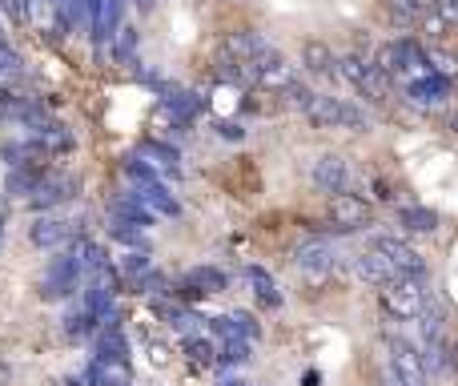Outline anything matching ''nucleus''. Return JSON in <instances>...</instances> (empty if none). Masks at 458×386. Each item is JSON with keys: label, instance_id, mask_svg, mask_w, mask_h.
<instances>
[{"label": "nucleus", "instance_id": "b1692460", "mask_svg": "<svg viewBox=\"0 0 458 386\" xmlns=\"http://www.w3.org/2000/svg\"><path fill=\"white\" fill-rule=\"evenodd\" d=\"M398 222L406 225V230H414V233H434V230H438V214H434V209H426V206H402L398 209Z\"/></svg>", "mask_w": 458, "mask_h": 386}, {"label": "nucleus", "instance_id": "bb28decb", "mask_svg": "<svg viewBox=\"0 0 458 386\" xmlns=\"http://www.w3.org/2000/svg\"><path fill=\"white\" fill-rule=\"evenodd\" d=\"M246 278H249V286H254V294L262 298V306H281V294H278V286H273V278L265 270H257V265H249L246 270Z\"/></svg>", "mask_w": 458, "mask_h": 386}, {"label": "nucleus", "instance_id": "f03ea898", "mask_svg": "<svg viewBox=\"0 0 458 386\" xmlns=\"http://www.w3.org/2000/svg\"><path fill=\"white\" fill-rule=\"evenodd\" d=\"M80 278H85V270H80V257L72 254V249H64L61 257H53L45 270V278H40V298L45 302H61V298L77 294Z\"/></svg>", "mask_w": 458, "mask_h": 386}, {"label": "nucleus", "instance_id": "f3484780", "mask_svg": "<svg viewBox=\"0 0 458 386\" xmlns=\"http://www.w3.org/2000/svg\"><path fill=\"white\" fill-rule=\"evenodd\" d=\"M133 193H137V197H141L145 206H149V209H153V214H157V217H177V214H181V206H177V197H173V193H169V189H165V185H161V181L137 185Z\"/></svg>", "mask_w": 458, "mask_h": 386}, {"label": "nucleus", "instance_id": "6ab92c4d", "mask_svg": "<svg viewBox=\"0 0 458 386\" xmlns=\"http://www.w3.org/2000/svg\"><path fill=\"white\" fill-rule=\"evenodd\" d=\"M45 181V173H40V165L37 161H29V165H12V173H8V181H4V189H8V197H29L37 185Z\"/></svg>", "mask_w": 458, "mask_h": 386}, {"label": "nucleus", "instance_id": "f704fd0d", "mask_svg": "<svg viewBox=\"0 0 458 386\" xmlns=\"http://www.w3.org/2000/svg\"><path fill=\"white\" fill-rule=\"evenodd\" d=\"M418 21H422V29L430 32V37H442V32H446V24H450L446 16L438 13V8H430V13H422V16H418Z\"/></svg>", "mask_w": 458, "mask_h": 386}, {"label": "nucleus", "instance_id": "5701e85b", "mask_svg": "<svg viewBox=\"0 0 458 386\" xmlns=\"http://www.w3.org/2000/svg\"><path fill=\"white\" fill-rule=\"evenodd\" d=\"M137 157H145L153 169H165V173H177V149L173 145H161V141H141L137 145Z\"/></svg>", "mask_w": 458, "mask_h": 386}, {"label": "nucleus", "instance_id": "4c0bfd02", "mask_svg": "<svg viewBox=\"0 0 458 386\" xmlns=\"http://www.w3.org/2000/svg\"><path fill=\"white\" fill-rule=\"evenodd\" d=\"M286 101L294 105V109H305V105L313 101V88H305V85H294V88H289V93H286Z\"/></svg>", "mask_w": 458, "mask_h": 386}, {"label": "nucleus", "instance_id": "473e14b6", "mask_svg": "<svg viewBox=\"0 0 458 386\" xmlns=\"http://www.w3.org/2000/svg\"><path fill=\"white\" fill-rule=\"evenodd\" d=\"M125 173L133 177L137 185H149V181H157V169H153L145 157H129V161H125Z\"/></svg>", "mask_w": 458, "mask_h": 386}, {"label": "nucleus", "instance_id": "58836bf2", "mask_svg": "<svg viewBox=\"0 0 458 386\" xmlns=\"http://www.w3.org/2000/svg\"><path fill=\"white\" fill-rule=\"evenodd\" d=\"M221 137H229V141H241V137H246V129L233 125V121H225V125H221Z\"/></svg>", "mask_w": 458, "mask_h": 386}, {"label": "nucleus", "instance_id": "0eeeda50", "mask_svg": "<svg viewBox=\"0 0 458 386\" xmlns=\"http://www.w3.org/2000/svg\"><path fill=\"white\" fill-rule=\"evenodd\" d=\"M329 222L337 225L342 233L358 230V225L370 222V201L358 197V193H329Z\"/></svg>", "mask_w": 458, "mask_h": 386}, {"label": "nucleus", "instance_id": "393cba45", "mask_svg": "<svg viewBox=\"0 0 458 386\" xmlns=\"http://www.w3.org/2000/svg\"><path fill=\"white\" fill-rule=\"evenodd\" d=\"M72 254L80 257V270H85L88 278L104 270V249L96 246V241H88V238H77V241H72Z\"/></svg>", "mask_w": 458, "mask_h": 386}, {"label": "nucleus", "instance_id": "f257e3e1", "mask_svg": "<svg viewBox=\"0 0 458 386\" xmlns=\"http://www.w3.org/2000/svg\"><path fill=\"white\" fill-rule=\"evenodd\" d=\"M302 113L313 129H370V117L358 105L342 101V96H329V93H313V101Z\"/></svg>", "mask_w": 458, "mask_h": 386}, {"label": "nucleus", "instance_id": "9d476101", "mask_svg": "<svg viewBox=\"0 0 458 386\" xmlns=\"http://www.w3.org/2000/svg\"><path fill=\"white\" fill-rule=\"evenodd\" d=\"M310 177L321 193H342L346 181H350V165H346V157H337V153H326V157L313 161Z\"/></svg>", "mask_w": 458, "mask_h": 386}, {"label": "nucleus", "instance_id": "4468645a", "mask_svg": "<svg viewBox=\"0 0 458 386\" xmlns=\"http://www.w3.org/2000/svg\"><path fill=\"white\" fill-rule=\"evenodd\" d=\"M157 93H161V109H165L173 121H181V125L201 113V96L197 93H185V88H173V85H161Z\"/></svg>", "mask_w": 458, "mask_h": 386}, {"label": "nucleus", "instance_id": "a211bd4d", "mask_svg": "<svg viewBox=\"0 0 458 386\" xmlns=\"http://www.w3.org/2000/svg\"><path fill=\"white\" fill-rule=\"evenodd\" d=\"M109 214H112V217H121V222L141 225V230H145V225H153V217H157L141 197H137V193H125V197H117V201L109 206Z\"/></svg>", "mask_w": 458, "mask_h": 386}, {"label": "nucleus", "instance_id": "ddd939ff", "mask_svg": "<svg viewBox=\"0 0 458 386\" xmlns=\"http://www.w3.org/2000/svg\"><path fill=\"white\" fill-rule=\"evenodd\" d=\"M354 273H358L362 281H370V286H386V281L398 278L394 262L382 254V249H366V254L354 257Z\"/></svg>", "mask_w": 458, "mask_h": 386}, {"label": "nucleus", "instance_id": "9b49d317", "mask_svg": "<svg viewBox=\"0 0 458 386\" xmlns=\"http://www.w3.org/2000/svg\"><path fill=\"white\" fill-rule=\"evenodd\" d=\"M221 53L237 56V61H254V64H257L265 53H273V48H270V40H265L262 32L241 29V32H229V37L221 40Z\"/></svg>", "mask_w": 458, "mask_h": 386}, {"label": "nucleus", "instance_id": "79ce46f5", "mask_svg": "<svg viewBox=\"0 0 458 386\" xmlns=\"http://www.w3.org/2000/svg\"><path fill=\"white\" fill-rule=\"evenodd\" d=\"M153 4H157V0H137V8H141V13H153Z\"/></svg>", "mask_w": 458, "mask_h": 386}, {"label": "nucleus", "instance_id": "20e7f679", "mask_svg": "<svg viewBox=\"0 0 458 386\" xmlns=\"http://www.w3.org/2000/svg\"><path fill=\"white\" fill-rule=\"evenodd\" d=\"M422 286H418V278H410V273H398L394 281H386L382 286V306L386 314H394V318H418L422 314Z\"/></svg>", "mask_w": 458, "mask_h": 386}, {"label": "nucleus", "instance_id": "423d86ee", "mask_svg": "<svg viewBox=\"0 0 458 386\" xmlns=\"http://www.w3.org/2000/svg\"><path fill=\"white\" fill-rule=\"evenodd\" d=\"M294 262L310 281H326V273L334 270V246L326 238H305L294 249Z\"/></svg>", "mask_w": 458, "mask_h": 386}, {"label": "nucleus", "instance_id": "72a5a7b5", "mask_svg": "<svg viewBox=\"0 0 458 386\" xmlns=\"http://www.w3.org/2000/svg\"><path fill=\"white\" fill-rule=\"evenodd\" d=\"M145 270H153V265H149V254H141V249L121 257V273H129V278H141Z\"/></svg>", "mask_w": 458, "mask_h": 386}, {"label": "nucleus", "instance_id": "dca6fc26", "mask_svg": "<svg viewBox=\"0 0 458 386\" xmlns=\"http://www.w3.org/2000/svg\"><path fill=\"white\" fill-rule=\"evenodd\" d=\"M96 358L101 362H129V342H125L117 322L96 330Z\"/></svg>", "mask_w": 458, "mask_h": 386}, {"label": "nucleus", "instance_id": "1a4fd4ad", "mask_svg": "<svg viewBox=\"0 0 458 386\" xmlns=\"http://www.w3.org/2000/svg\"><path fill=\"white\" fill-rule=\"evenodd\" d=\"M72 233H77V225L64 222V217H37L29 238H32V246H40V249H61L72 241Z\"/></svg>", "mask_w": 458, "mask_h": 386}, {"label": "nucleus", "instance_id": "e433bc0d", "mask_svg": "<svg viewBox=\"0 0 458 386\" xmlns=\"http://www.w3.org/2000/svg\"><path fill=\"white\" fill-rule=\"evenodd\" d=\"M133 45H137V32L133 29H121V40H117V56H121V61H133Z\"/></svg>", "mask_w": 458, "mask_h": 386}, {"label": "nucleus", "instance_id": "c85d7f7f", "mask_svg": "<svg viewBox=\"0 0 458 386\" xmlns=\"http://www.w3.org/2000/svg\"><path fill=\"white\" fill-rule=\"evenodd\" d=\"M370 64H374L378 72H386V77H398L402 72V61H398V40H390V45H382L374 56H370Z\"/></svg>", "mask_w": 458, "mask_h": 386}, {"label": "nucleus", "instance_id": "f8f14e48", "mask_svg": "<svg viewBox=\"0 0 458 386\" xmlns=\"http://www.w3.org/2000/svg\"><path fill=\"white\" fill-rule=\"evenodd\" d=\"M374 249H382V254L394 262V270H398V273H410V278H422V273H426L422 254H418V249H410L406 241H398V238H378Z\"/></svg>", "mask_w": 458, "mask_h": 386}, {"label": "nucleus", "instance_id": "39448f33", "mask_svg": "<svg viewBox=\"0 0 458 386\" xmlns=\"http://www.w3.org/2000/svg\"><path fill=\"white\" fill-rule=\"evenodd\" d=\"M390 378L394 386H426V362L410 342L394 338L390 342Z\"/></svg>", "mask_w": 458, "mask_h": 386}, {"label": "nucleus", "instance_id": "7c9ffc66", "mask_svg": "<svg viewBox=\"0 0 458 386\" xmlns=\"http://www.w3.org/2000/svg\"><path fill=\"white\" fill-rule=\"evenodd\" d=\"M185 354H189L193 362H201V366H209V362H217V346L209 342V338H197V334H189V338H185Z\"/></svg>", "mask_w": 458, "mask_h": 386}, {"label": "nucleus", "instance_id": "412c9836", "mask_svg": "<svg viewBox=\"0 0 458 386\" xmlns=\"http://www.w3.org/2000/svg\"><path fill=\"white\" fill-rule=\"evenodd\" d=\"M302 69L305 72H334L337 69V61H334V48L329 45H321V40H305L302 45Z\"/></svg>", "mask_w": 458, "mask_h": 386}, {"label": "nucleus", "instance_id": "cd10ccee", "mask_svg": "<svg viewBox=\"0 0 458 386\" xmlns=\"http://www.w3.org/2000/svg\"><path fill=\"white\" fill-rule=\"evenodd\" d=\"M254 354H249V338H225V346L217 350V362H225V366H241V362H249Z\"/></svg>", "mask_w": 458, "mask_h": 386}, {"label": "nucleus", "instance_id": "2eb2a0df", "mask_svg": "<svg viewBox=\"0 0 458 386\" xmlns=\"http://www.w3.org/2000/svg\"><path fill=\"white\" fill-rule=\"evenodd\" d=\"M72 189H77V181H72V177H45V181H40L37 189L29 193V206H32V209L61 206V201L72 197Z\"/></svg>", "mask_w": 458, "mask_h": 386}, {"label": "nucleus", "instance_id": "c756f323", "mask_svg": "<svg viewBox=\"0 0 458 386\" xmlns=\"http://www.w3.org/2000/svg\"><path fill=\"white\" fill-rule=\"evenodd\" d=\"M337 72H342L346 80H350L354 88H362L366 85V72H370V61H362L358 53H350V56H342V61H337Z\"/></svg>", "mask_w": 458, "mask_h": 386}, {"label": "nucleus", "instance_id": "2f4dec72", "mask_svg": "<svg viewBox=\"0 0 458 386\" xmlns=\"http://www.w3.org/2000/svg\"><path fill=\"white\" fill-rule=\"evenodd\" d=\"M426 56H430V72H438L446 80L458 77V56H450L446 48H426Z\"/></svg>", "mask_w": 458, "mask_h": 386}, {"label": "nucleus", "instance_id": "7ed1b4c3", "mask_svg": "<svg viewBox=\"0 0 458 386\" xmlns=\"http://www.w3.org/2000/svg\"><path fill=\"white\" fill-rule=\"evenodd\" d=\"M402 101L418 113H438L442 105L450 101V80L438 77V72H426V77H414L402 85Z\"/></svg>", "mask_w": 458, "mask_h": 386}, {"label": "nucleus", "instance_id": "ea45409f", "mask_svg": "<svg viewBox=\"0 0 458 386\" xmlns=\"http://www.w3.org/2000/svg\"><path fill=\"white\" fill-rule=\"evenodd\" d=\"M217 386H246V378H237V374H225Z\"/></svg>", "mask_w": 458, "mask_h": 386}, {"label": "nucleus", "instance_id": "a19ab883", "mask_svg": "<svg viewBox=\"0 0 458 386\" xmlns=\"http://www.w3.org/2000/svg\"><path fill=\"white\" fill-rule=\"evenodd\" d=\"M446 129L450 133H458V113H446Z\"/></svg>", "mask_w": 458, "mask_h": 386}, {"label": "nucleus", "instance_id": "a878e982", "mask_svg": "<svg viewBox=\"0 0 458 386\" xmlns=\"http://www.w3.org/2000/svg\"><path fill=\"white\" fill-rule=\"evenodd\" d=\"M390 80H394V77H386V72H378L374 64H370V72H366V85H362L358 93L366 96L370 105H386V101H390Z\"/></svg>", "mask_w": 458, "mask_h": 386}, {"label": "nucleus", "instance_id": "aec40b11", "mask_svg": "<svg viewBox=\"0 0 458 386\" xmlns=\"http://www.w3.org/2000/svg\"><path fill=\"white\" fill-rule=\"evenodd\" d=\"M181 286L189 290V294H221V290H225V273L213 270V265H197V270L185 273Z\"/></svg>", "mask_w": 458, "mask_h": 386}, {"label": "nucleus", "instance_id": "4be33fe9", "mask_svg": "<svg viewBox=\"0 0 458 386\" xmlns=\"http://www.w3.org/2000/svg\"><path fill=\"white\" fill-rule=\"evenodd\" d=\"M398 61H402V72H406L410 80L430 72V56H426V48L414 45V40H406V37L398 40Z\"/></svg>", "mask_w": 458, "mask_h": 386}, {"label": "nucleus", "instance_id": "37998d69", "mask_svg": "<svg viewBox=\"0 0 458 386\" xmlns=\"http://www.w3.org/2000/svg\"><path fill=\"white\" fill-rule=\"evenodd\" d=\"M0 238H4V217H0Z\"/></svg>", "mask_w": 458, "mask_h": 386}, {"label": "nucleus", "instance_id": "c9c22d12", "mask_svg": "<svg viewBox=\"0 0 458 386\" xmlns=\"http://www.w3.org/2000/svg\"><path fill=\"white\" fill-rule=\"evenodd\" d=\"M16 69H21V53H16V48L0 37V72H16Z\"/></svg>", "mask_w": 458, "mask_h": 386}, {"label": "nucleus", "instance_id": "6e6552de", "mask_svg": "<svg viewBox=\"0 0 458 386\" xmlns=\"http://www.w3.org/2000/svg\"><path fill=\"white\" fill-rule=\"evenodd\" d=\"M257 85L270 88V93H289V88L297 85V69L286 61V56L265 53L262 61H257Z\"/></svg>", "mask_w": 458, "mask_h": 386}]
</instances>
